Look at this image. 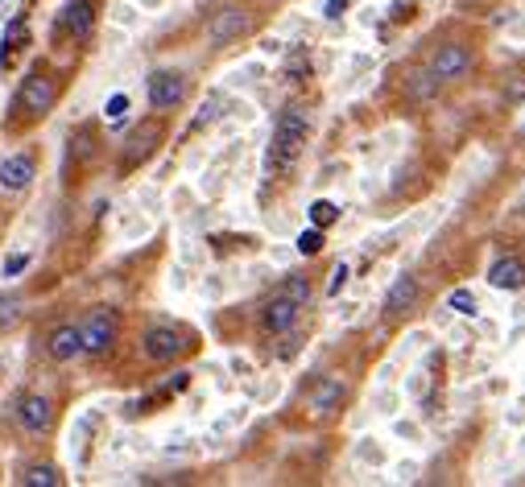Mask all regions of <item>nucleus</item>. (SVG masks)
Returning <instances> with one entry per match:
<instances>
[{"mask_svg": "<svg viewBox=\"0 0 525 487\" xmlns=\"http://www.w3.org/2000/svg\"><path fill=\"white\" fill-rule=\"evenodd\" d=\"M116 334H120V314L112 306H96L79 322V351L91 359H104L116 347Z\"/></svg>", "mask_w": 525, "mask_h": 487, "instance_id": "3", "label": "nucleus"}, {"mask_svg": "<svg viewBox=\"0 0 525 487\" xmlns=\"http://www.w3.org/2000/svg\"><path fill=\"white\" fill-rule=\"evenodd\" d=\"M335 219H339V207H335L331 199L311 202V224H314V227H331Z\"/></svg>", "mask_w": 525, "mask_h": 487, "instance_id": "20", "label": "nucleus"}, {"mask_svg": "<svg viewBox=\"0 0 525 487\" xmlns=\"http://www.w3.org/2000/svg\"><path fill=\"white\" fill-rule=\"evenodd\" d=\"M25 264H29V256H21V252H17V256H9V261H4V277H17Z\"/></svg>", "mask_w": 525, "mask_h": 487, "instance_id": "25", "label": "nucleus"}, {"mask_svg": "<svg viewBox=\"0 0 525 487\" xmlns=\"http://www.w3.org/2000/svg\"><path fill=\"white\" fill-rule=\"evenodd\" d=\"M162 141H166V124H162V120H141V124L124 137V149H120V161H116L120 174H129V169H137L141 161H149Z\"/></svg>", "mask_w": 525, "mask_h": 487, "instance_id": "5", "label": "nucleus"}, {"mask_svg": "<svg viewBox=\"0 0 525 487\" xmlns=\"http://www.w3.org/2000/svg\"><path fill=\"white\" fill-rule=\"evenodd\" d=\"M306 137H311V112L302 104H286L277 112L274 137H269V169L286 174L306 149Z\"/></svg>", "mask_w": 525, "mask_h": 487, "instance_id": "2", "label": "nucleus"}, {"mask_svg": "<svg viewBox=\"0 0 525 487\" xmlns=\"http://www.w3.org/2000/svg\"><path fill=\"white\" fill-rule=\"evenodd\" d=\"M54 413H59V405L50 401L46 392H21V397L12 401V421H17V429H21V434H29V438H42V434H50V426H54Z\"/></svg>", "mask_w": 525, "mask_h": 487, "instance_id": "4", "label": "nucleus"}, {"mask_svg": "<svg viewBox=\"0 0 525 487\" xmlns=\"http://www.w3.org/2000/svg\"><path fill=\"white\" fill-rule=\"evenodd\" d=\"M347 9V0H331V4H327V17H331V21H335V17H339V12H344Z\"/></svg>", "mask_w": 525, "mask_h": 487, "instance_id": "27", "label": "nucleus"}, {"mask_svg": "<svg viewBox=\"0 0 525 487\" xmlns=\"http://www.w3.org/2000/svg\"><path fill=\"white\" fill-rule=\"evenodd\" d=\"M339 401H344V384L335 381V376H327V381L311 392V409H319V413H331Z\"/></svg>", "mask_w": 525, "mask_h": 487, "instance_id": "18", "label": "nucleus"}, {"mask_svg": "<svg viewBox=\"0 0 525 487\" xmlns=\"http://www.w3.org/2000/svg\"><path fill=\"white\" fill-rule=\"evenodd\" d=\"M298 314H302V302H294V297L282 289V294H274L261 306V331L265 334H290L298 326Z\"/></svg>", "mask_w": 525, "mask_h": 487, "instance_id": "11", "label": "nucleus"}, {"mask_svg": "<svg viewBox=\"0 0 525 487\" xmlns=\"http://www.w3.org/2000/svg\"><path fill=\"white\" fill-rule=\"evenodd\" d=\"M34 178H37V153L29 149V153H12V157H4L0 161V191L4 194H25L29 186H34Z\"/></svg>", "mask_w": 525, "mask_h": 487, "instance_id": "12", "label": "nucleus"}, {"mask_svg": "<svg viewBox=\"0 0 525 487\" xmlns=\"http://www.w3.org/2000/svg\"><path fill=\"white\" fill-rule=\"evenodd\" d=\"M451 310H455V314H476V297H472V289H455V294H451Z\"/></svg>", "mask_w": 525, "mask_h": 487, "instance_id": "23", "label": "nucleus"}, {"mask_svg": "<svg viewBox=\"0 0 525 487\" xmlns=\"http://www.w3.org/2000/svg\"><path fill=\"white\" fill-rule=\"evenodd\" d=\"M298 252H302V256H319V252H322V227L302 232V236H298Z\"/></svg>", "mask_w": 525, "mask_h": 487, "instance_id": "21", "label": "nucleus"}, {"mask_svg": "<svg viewBox=\"0 0 525 487\" xmlns=\"http://www.w3.org/2000/svg\"><path fill=\"white\" fill-rule=\"evenodd\" d=\"M286 294L294 297V302H302V306H306V302H311V281H306V277H290Z\"/></svg>", "mask_w": 525, "mask_h": 487, "instance_id": "22", "label": "nucleus"}, {"mask_svg": "<svg viewBox=\"0 0 525 487\" xmlns=\"http://www.w3.org/2000/svg\"><path fill=\"white\" fill-rule=\"evenodd\" d=\"M414 302H418V277H397L394 286H389V294H385V314L389 318H402L406 310H414Z\"/></svg>", "mask_w": 525, "mask_h": 487, "instance_id": "15", "label": "nucleus"}, {"mask_svg": "<svg viewBox=\"0 0 525 487\" xmlns=\"http://www.w3.org/2000/svg\"><path fill=\"white\" fill-rule=\"evenodd\" d=\"M25 42H29V17H12L4 25V37H0V71H12V62H17Z\"/></svg>", "mask_w": 525, "mask_h": 487, "instance_id": "14", "label": "nucleus"}, {"mask_svg": "<svg viewBox=\"0 0 525 487\" xmlns=\"http://www.w3.org/2000/svg\"><path fill=\"white\" fill-rule=\"evenodd\" d=\"M187 99V75L182 71H154L149 75V107L154 112H174Z\"/></svg>", "mask_w": 525, "mask_h": 487, "instance_id": "10", "label": "nucleus"}, {"mask_svg": "<svg viewBox=\"0 0 525 487\" xmlns=\"http://www.w3.org/2000/svg\"><path fill=\"white\" fill-rule=\"evenodd\" d=\"M187 347H191V339H187L179 326H170V322L149 326V331L141 334V351H145V359H154V364H170V359H179Z\"/></svg>", "mask_w": 525, "mask_h": 487, "instance_id": "7", "label": "nucleus"}, {"mask_svg": "<svg viewBox=\"0 0 525 487\" xmlns=\"http://www.w3.org/2000/svg\"><path fill=\"white\" fill-rule=\"evenodd\" d=\"M21 314H25V297L21 294H0V326H12Z\"/></svg>", "mask_w": 525, "mask_h": 487, "instance_id": "19", "label": "nucleus"}, {"mask_svg": "<svg viewBox=\"0 0 525 487\" xmlns=\"http://www.w3.org/2000/svg\"><path fill=\"white\" fill-rule=\"evenodd\" d=\"M59 96H62V79L50 71V62H34L9 104V132H25L34 124H42L54 112Z\"/></svg>", "mask_w": 525, "mask_h": 487, "instance_id": "1", "label": "nucleus"}, {"mask_svg": "<svg viewBox=\"0 0 525 487\" xmlns=\"http://www.w3.org/2000/svg\"><path fill=\"white\" fill-rule=\"evenodd\" d=\"M489 286L492 289H505V294L521 289L525 286V261H517V256H501V261L489 269Z\"/></svg>", "mask_w": 525, "mask_h": 487, "instance_id": "16", "label": "nucleus"}, {"mask_svg": "<svg viewBox=\"0 0 525 487\" xmlns=\"http://www.w3.org/2000/svg\"><path fill=\"white\" fill-rule=\"evenodd\" d=\"M67 34L75 46H87L96 37V0H67L59 25H54V37Z\"/></svg>", "mask_w": 525, "mask_h": 487, "instance_id": "6", "label": "nucleus"}, {"mask_svg": "<svg viewBox=\"0 0 525 487\" xmlns=\"http://www.w3.org/2000/svg\"><path fill=\"white\" fill-rule=\"evenodd\" d=\"M124 112H129V96H112V99H107V120H112V124H116Z\"/></svg>", "mask_w": 525, "mask_h": 487, "instance_id": "24", "label": "nucleus"}, {"mask_svg": "<svg viewBox=\"0 0 525 487\" xmlns=\"http://www.w3.org/2000/svg\"><path fill=\"white\" fill-rule=\"evenodd\" d=\"M17 483L21 487H62V471L54 463H21L17 467Z\"/></svg>", "mask_w": 525, "mask_h": 487, "instance_id": "17", "label": "nucleus"}, {"mask_svg": "<svg viewBox=\"0 0 525 487\" xmlns=\"http://www.w3.org/2000/svg\"><path fill=\"white\" fill-rule=\"evenodd\" d=\"M42 351H46L50 364H71L75 356H84L79 351V322H54L42 339Z\"/></svg>", "mask_w": 525, "mask_h": 487, "instance_id": "13", "label": "nucleus"}, {"mask_svg": "<svg viewBox=\"0 0 525 487\" xmlns=\"http://www.w3.org/2000/svg\"><path fill=\"white\" fill-rule=\"evenodd\" d=\"M472 67H476V54H472L464 42H447V46H439L430 54V75H434V79H447V83L464 79Z\"/></svg>", "mask_w": 525, "mask_h": 487, "instance_id": "9", "label": "nucleus"}, {"mask_svg": "<svg viewBox=\"0 0 525 487\" xmlns=\"http://www.w3.org/2000/svg\"><path fill=\"white\" fill-rule=\"evenodd\" d=\"M344 286H347V264H339V269L331 273V286H327V294H339Z\"/></svg>", "mask_w": 525, "mask_h": 487, "instance_id": "26", "label": "nucleus"}, {"mask_svg": "<svg viewBox=\"0 0 525 487\" xmlns=\"http://www.w3.org/2000/svg\"><path fill=\"white\" fill-rule=\"evenodd\" d=\"M244 29H249V9H244V4H224V9H215L211 21H207V42H211L215 50H224V46H232Z\"/></svg>", "mask_w": 525, "mask_h": 487, "instance_id": "8", "label": "nucleus"}]
</instances>
